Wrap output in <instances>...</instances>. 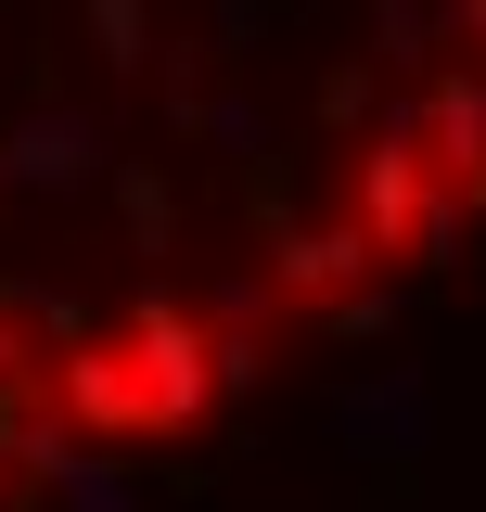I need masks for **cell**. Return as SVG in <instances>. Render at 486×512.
<instances>
[{"label": "cell", "instance_id": "1", "mask_svg": "<svg viewBox=\"0 0 486 512\" xmlns=\"http://www.w3.org/2000/svg\"><path fill=\"white\" fill-rule=\"evenodd\" d=\"M128 359H141V423H154V436H167V423H192V410H205V333H192L180 308H141L128 320Z\"/></svg>", "mask_w": 486, "mask_h": 512}, {"label": "cell", "instance_id": "2", "mask_svg": "<svg viewBox=\"0 0 486 512\" xmlns=\"http://www.w3.org/2000/svg\"><path fill=\"white\" fill-rule=\"evenodd\" d=\"M359 256H371V231H307V244H282V282H295V295H333Z\"/></svg>", "mask_w": 486, "mask_h": 512}, {"label": "cell", "instance_id": "3", "mask_svg": "<svg viewBox=\"0 0 486 512\" xmlns=\"http://www.w3.org/2000/svg\"><path fill=\"white\" fill-rule=\"evenodd\" d=\"M0 359H13V346H0Z\"/></svg>", "mask_w": 486, "mask_h": 512}]
</instances>
